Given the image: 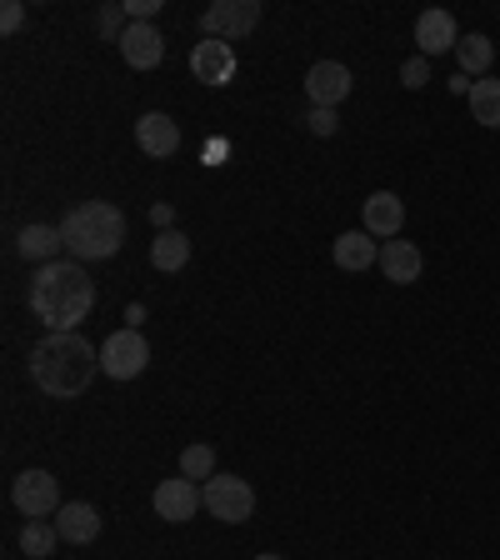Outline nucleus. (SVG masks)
<instances>
[{"mask_svg":"<svg viewBox=\"0 0 500 560\" xmlns=\"http://www.w3.org/2000/svg\"><path fill=\"white\" fill-rule=\"evenodd\" d=\"M181 476H186V480H200V486H206V480L216 476V445L190 441L186 451H181Z\"/></svg>","mask_w":500,"mask_h":560,"instance_id":"23","label":"nucleus"},{"mask_svg":"<svg viewBox=\"0 0 500 560\" xmlns=\"http://www.w3.org/2000/svg\"><path fill=\"white\" fill-rule=\"evenodd\" d=\"M155 515L171 525H186L196 511H206V495H200V480H186V476H175V480H161L151 495Z\"/></svg>","mask_w":500,"mask_h":560,"instance_id":"8","label":"nucleus"},{"mask_svg":"<svg viewBox=\"0 0 500 560\" xmlns=\"http://www.w3.org/2000/svg\"><path fill=\"white\" fill-rule=\"evenodd\" d=\"M126 25H130L126 5H101V11H95V31H101V40H116V46H120Z\"/></svg>","mask_w":500,"mask_h":560,"instance_id":"24","label":"nucleus"},{"mask_svg":"<svg viewBox=\"0 0 500 560\" xmlns=\"http://www.w3.org/2000/svg\"><path fill=\"white\" fill-rule=\"evenodd\" d=\"M151 221L161 225V231H175V210L171 206H151Z\"/></svg>","mask_w":500,"mask_h":560,"instance_id":"29","label":"nucleus"},{"mask_svg":"<svg viewBox=\"0 0 500 560\" xmlns=\"http://www.w3.org/2000/svg\"><path fill=\"white\" fill-rule=\"evenodd\" d=\"M25 25V5L21 0H5V5H0V35H15Z\"/></svg>","mask_w":500,"mask_h":560,"instance_id":"27","label":"nucleus"},{"mask_svg":"<svg viewBox=\"0 0 500 560\" xmlns=\"http://www.w3.org/2000/svg\"><path fill=\"white\" fill-rule=\"evenodd\" d=\"M420 266H426L420 245H410V241H385L381 245V276L391 280V285H416Z\"/></svg>","mask_w":500,"mask_h":560,"instance_id":"16","label":"nucleus"},{"mask_svg":"<svg viewBox=\"0 0 500 560\" xmlns=\"http://www.w3.org/2000/svg\"><path fill=\"white\" fill-rule=\"evenodd\" d=\"M431 81V60L426 56H410L406 66H400V85H410V91H420V85Z\"/></svg>","mask_w":500,"mask_h":560,"instance_id":"25","label":"nucleus"},{"mask_svg":"<svg viewBox=\"0 0 500 560\" xmlns=\"http://www.w3.org/2000/svg\"><path fill=\"white\" fill-rule=\"evenodd\" d=\"M120 56L130 70H155L165 60V35L155 31V21H130L120 35Z\"/></svg>","mask_w":500,"mask_h":560,"instance_id":"9","label":"nucleus"},{"mask_svg":"<svg viewBox=\"0 0 500 560\" xmlns=\"http://www.w3.org/2000/svg\"><path fill=\"white\" fill-rule=\"evenodd\" d=\"M350 70L340 66V60H315L311 75H305V95H311V105H321V110H336L340 101L350 95Z\"/></svg>","mask_w":500,"mask_h":560,"instance_id":"10","label":"nucleus"},{"mask_svg":"<svg viewBox=\"0 0 500 560\" xmlns=\"http://www.w3.org/2000/svg\"><path fill=\"white\" fill-rule=\"evenodd\" d=\"M260 25V0H216V5H206V15H200V31H206V40H241V35H251Z\"/></svg>","mask_w":500,"mask_h":560,"instance_id":"7","label":"nucleus"},{"mask_svg":"<svg viewBox=\"0 0 500 560\" xmlns=\"http://www.w3.org/2000/svg\"><path fill=\"white\" fill-rule=\"evenodd\" d=\"M25 301L50 330H75L95 305V280L85 276L81 260H50V266H40L31 276Z\"/></svg>","mask_w":500,"mask_h":560,"instance_id":"2","label":"nucleus"},{"mask_svg":"<svg viewBox=\"0 0 500 560\" xmlns=\"http://www.w3.org/2000/svg\"><path fill=\"white\" fill-rule=\"evenodd\" d=\"M190 260V235L186 231H161L151 241V266L155 270H165V276H171V270H181Z\"/></svg>","mask_w":500,"mask_h":560,"instance_id":"19","label":"nucleus"},{"mask_svg":"<svg viewBox=\"0 0 500 560\" xmlns=\"http://www.w3.org/2000/svg\"><path fill=\"white\" fill-rule=\"evenodd\" d=\"M190 70L200 85H231L235 81V50L225 40H200L190 50Z\"/></svg>","mask_w":500,"mask_h":560,"instance_id":"13","label":"nucleus"},{"mask_svg":"<svg viewBox=\"0 0 500 560\" xmlns=\"http://www.w3.org/2000/svg\"><path fill=\"white\" fill-rule=\"evenodd\" d=\"M146 365H151V346H146V336H140L136 326L111 330V336H105L101 371L111 375V381H136V375H146Z\"/></svg>","mask_w":500,"mask_h":560,"instance_id":"4","label":"nucleus"},{"mask_svg":"<svg viewBox=\"0 0 500 560\" xmlns=\"http://www.w3.org/2000/svg\"><path fill=\"white\" fill-rule=\"evenodd\" d=\"M56 530L66 546H91V540L101 536V511H95L91 501H66L56 511Z\"/></svg>","mask_w":500,"mask_h":560,"instance_id":"14","label":"nucleus"},{"mask_svg":"<svg viewBox=\"0 0 500 560\" xmlns=\"http://www.w3.org/2000/svg\"><path fill=\"white\" fill-rule=\"evenodd\" d=\"M155 11H161V0H126L130 21H155Z\"/></svg>","mask_w":500,"mask_h":560,"instance_id":"28","label":"nucleus"},{"mask_svg":"<svg viewBox=\"0 0 500 560\" xmlns=\"http://www.w3.org/2000/svg\"><path fill=\"white\" fill-rule=\"evenodd\" d=\"M455 60H461V70H466V75H486L490 60H496V46H490V35H480V31L461 35V46H455Z\"/></svg>","mask_w":500,"mask_h":560,"instance_id":"20","label":"nucleus"},{"mask_svg":"<svg viewBox=\"0 0 500 560\" xmlns=\"http://www.w3.org/2000/svg\"><path fill=\"white\" fill-rule=\"evenodd\" d=\"M60 546V530H56V521H25V530H21V550L31 560H50V550Z\"/></svg>","mask_w":500,"mask_h":560,"instance_id":"22","label":"nucleus"},{"mask_svg":"<svg viewBox=\"0 0 500 560\" xmlns=\"http://www.w3.org/2000/svg\"><path fill=\"white\" fill-rule=\"evenodd\" d=\"M11 505L25 515V521H46V515H56L60 505V480L50 476V470H21V476L11 480Z\"/></svg>","mask_w":500,"mask_h":560,"instance_id":"6","label":"nucleus"},{"mask_svg":"<svg viewBox=\"0 0 500 560\" xmlns=\"http://www.w3.org/2000/svg\"><path fill=\"white\" fill-rule=\"evenodd\" d=\"M15 250H21L25 260L50 266V260H60V250H66V235H60V225H25V231L15 235Z\"/></svg>","mask_w":500,"mask_h":560,"instance_id":"18","label":"nucleus"},{"mask_svg":"<svg viewBox=\"0 0 500 560\" xmlns=\"http://www.w3.org/2000/svg\"><path fill=\"white\" fill-rule=\"evenodd\" d=\"M305 126H311V136H336L340 116H336V110H321V105H311V110H305Z\"/></svg>","mask_w":500,"mask_h":560,"instance_id":"26","label":"nucleus"},{"mask_svg":"<svg viewBox=\"0 0 500 560\" xmlns=\"http://www.w3.org/2000/svg\"><path fill=\"white\" fill-rule=\"evenodd\" d=\"M416 46L420 56L431 60V56H445V50L461 46V31H455V15L451 11H426L416 21Z\"/></svg>","mask_w":500,"mask_h":560,"instance_id":"15","label":"nucleus"},{"mask_svg":"<svg viewBox=\"0 0 500 560\" xmlns=\"http://www.w3.org/2000/svg\"><path fill=\"white\" fill-rule=\"evenodd\" d=\"M60 235L75 260H111L126 245V215L111 200H85L60 221Z\"/></svg>","mask_w":500,"mask_h":560,"instance_id":"3","label":"nucleus"},{"mask_svg":"<svg viewBox=\"0 0 500 560\" xmlns=\"http://www.w3.org/2000/svg\"><path fill=\"white\" fill-rule=\"evenodd\" d=\"M256 560H286V556H270V550H266V556H256Z\"/></svg>","mask_w":500,"mask_h":560,"instance_id":"30","label":"nucleus"},{"mask_svg":"<svg viewBox=\"0 0 500 560\" xmlns=\"http://www.w3.org/2000/svg\"><path fill=\"white\" fill-rule=\"evenodd\" d=\"M31 371L35 390L50 400H75L91 390L95 371H101V350L81 336V330H50L46 340H35L31 346Z\"/></svg>","mask_w":500,"mask_h":560,"instance_id":"1","label":"nucleus"},{"mask_svg":"<svg viewBox=\"0 0 500 560\" xmlns=\"http://www.w3.org/2000/svg\"><path fill=\"white\" fill-rule=\"evenodd\" d=\"M200 495H206V511L225 525H245L251 511H256V490L241 476H210L206 486H200Z\"/></svg>","mask_w":500,"mask_h":560,"instance_id":"5","label":"nucleus"},{"mask_svg":"<svg viewBox=\"0 0 500 560\" xmlns=\"http://www.w3.org/2000/svg\"><path fill=\"white\" fill-rule=\"evenodd\" d=\"M330 256H336L340 270H371V266H381V241L365 231H346V235H336Z\"/></svg>","mask_w":500,"mask_h":560,"instance_id":"17","label":"nucleus"},{"mask_svg":"<svg viewBox=\"0 0 500 560\" xmlns=\"http://www.w3.org/2000/svg\"><path fill=\"white\" fill-rule=\"evenodd\" d=\"M470 116H476L486 130H500V81L470 85Z\"/></svg>","mask_w":500,"mask_h":560,"instance_id":"21","label":"nucleus"},{"mask_svg":"<svg viewBox=\"0 0 500 560\" xmlns=\"http://www.w3.org/2000/svg\"><path fill=\"white\" fill-rule=\"evenodd\" d=\"M361 221H365V235H375V241H396L400 225H406V206H400V196H391V190H375V196H365Z\"/></svg>","mask_w":500,"mask_h":560,"instance_id":"12","label":"nucleus"},{"mask_svg":"<svg viewBox=\"0 0 500 560\" xmlns=\"http://www.w3.org/2000/svg\"><path fill=\"white\" fill-rule=\"evenodd\" d=\"M136 145L151 161H171L175 151H181V126H175L165 110H146V116L136 120Z\"/></svg>","mask_w":500,"mask_h":560,"instance_id":"11","label":"nucleus"}]
</instances>
